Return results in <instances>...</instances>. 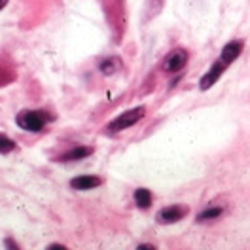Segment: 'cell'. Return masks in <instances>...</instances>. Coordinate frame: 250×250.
<instances>
[{"instance_id": "1", "label": "cell", "mask_w": 250, "mask_h": 250, "mask_svg": "<svg viewBox=\"0 0 250 250\" xmlns=\"http://www.w3.org/2000/svg\"><path fill=\"white\" fill-rule=\"evenodd\" d=\"M51 122H53V116L47 110H21L16 118L17 127L29 133H40Z\"/></svg>"}, {"instance_id": "2", "label": "cell", "mask_w": 250, "mask_h": 250, "mask_svg": "<svg viewBox=\"0 0 250 250\" xmlns=\"http://www.w3.org/2000/svg\"><path fill=\"white\" fill-rule=\"evenodd\" d=\"M146 114V108L144 106H135V108H129L122 112L116 120H112L108 124V131L110 133H120V131H125L129 127H133L135 124H139Z\"/></svg>"}, {"instance_id": "3", "label": "cell", "mask_w": 250, "mask_h": 250, "mask_svg": "<svg viewBox=\"0 0 250 250\" xmlns=\"http://www.w3.org/2000/svg\"><path fill=\"white\" fill-rule=\"evenodd\" d=\"M188 59H189V55H188L186 49H184V47H176V49H172V51L167 53V57H165V61H163V70H165L167 74L180 72L188 64Z\"/></svg>"}, {"instance_id": "4", "label": "cell", "mask_w": 250, "mask_h": 250, "mask_svg": "<svg viewBox=\"0 0 250 250\" xmlns=\"http://www.w3.org/2000/svg\"><path fill=\"white\" fill-rule=\"evenodd\" d=\"M188 212L189 210H188V207H184V205H169V207H165V208H161L157 212L156 220L159 224L169 226V224H176V222H180L182 218H186Z\"/></svg>"}, {"instance_id": "5", "label": "cell", "mask_w": 250, "mask_h": 250, "mask_svg": "<svg viewBox=\"0 0 250 250\" xmlns=\"http://www.w3.org/2000/svg\"><path fill=\"white\" fill-rule=\"evenodd\" d=\"M228 66H229V64L224 61V59L214 61L212 62V66H210V68L203 74V78H201V82H199V87H201L203 91L210 89V87H212V85L222 78V74L226 72V68H228Z\"/></svg>"}, {"instance_id": "6", "label": "cell", "mask_w": 250, "mask_h": 250, "mask_svg": "<svg viewBox=\"0 0 250 250\" xmlns=\"http://www.w3.org/2000/svg\"><path fill=\"white\" fill-rule=\"evenodd\" d=\"M103 184V178L95 176V174H82L70 180V188L78 189V191H87V189H95Z\"/></svg>"}, {"instance_id": "7", "label": "cell", "mask_w": 250, "mask_h": 250, "mask_svg": "<svg viewBox=\"0 0 250 250\" xmlns=\"http://www.w3.org/2000/svg\"><path fill=\"white\" fill-rule=\"evenodd\" d=\"M243 42L241 40H231V42H228L226 46L222 47V53H220V59H224V61L228 62V64H231L233 61L239 59V55L243 53Z\"/></svg>"}, {"instance_id": "8", "label": "cell", "mask_w": 250, "mask_h": 250, "mask_svg": "<svg viewBox=\"0 0 250 250\" xmlns=\"http://www.w3.org/2000/svg\"><path fill=\"white\" fill-rule=\"evenodd\" d=\"M122 66H124V62H122V59H120L118 55H110V57H106V59H103V61L99 62V72H101L103 76H112V74H116Z\"/></svg>"}, {"instance_id": "9", "label": "cell", "mask_w": 250, "mask_h": 250, "mask_svg": "<svg viewBox=\"0 0 250 250\" xmlns=\"http://www.w3.org/2000/svg\"><path fill=\"white\" fill-rule=\"evenodd\" d=\"M93 154V148L91 146H74L72 150L64 152L61 156V161L68 163V161H80V159H87V157Z\"/></svg>"}, {"instance_id": "10", "label": "cell", "mask_w": 250, "mask_h": 250, "mask_svg": "<svg viewBox=\"0 0 250 250\" xmlns=\"http://www.w3.org/2000/svg\"><path fill=\"white\" fill-rule=\"evenodd\" d=\"M224 210H226V207L220 203H212L208 205V207H205L203 210L197 214V222H210V220H218L222 214H224Z\"/></svg>"}, {"instance_id": "11", "label": "cell", "mask_w": 250, "mask_h": 250, "mask_svg": "<svg viewBox=\"0 0 250 250\" xmlns=\"http://www.w3.org/2000/svg\"><path fill=\"white\" fill-rule=\"evenodd\" d=\"M152 201H154V197H152V191H150V189L139 188V189L135 191V203H137L139 208H142V210L150 208V207H152Z\"/></svg>"}, {"instance_id": "12", "label": "cell", "mask_w": 250, "mask_h": 250, "mask_svg": "<svg viewBox=\"0 0 250 250\" xmlns=\"http://www.w3.org/2000/svg\"><path fill=\"white\" fill-rule=\"evenodd\" d=\"M14 78H16L14 70H12L10 66H6V64H2V62H0V87H2V85L12 83V80Z\"/></svg>"}, {"instance_id": "13", "label": "cell", "mask_w": 250, "mask_h": 250, "mask_svg": "<svg viewBox=\"0 0 250 250\" xmlns=\"http://www.w3.org/2000/svg\"><path fill=\"white\" fill-rule=\"evenodd\" d=\"M16 150V142L12 141L10 137H6V135H0V154H10V152H14Z\"/></svg>"}, {"instance_id": "14", "label": "cell", "mask_w": 250, "mask_h": 250, "mask_svg": "<svg viewBox=\"0 0 250 250\" xmlns=\"http://www.w3.org/2000/svg\"><path fill=\"white\" fill-rule=\"evenodd\" d=\"M146 8L150 10V14H148V19H150V17L157 16V14L161 12V8H163V0H148Z\"/></svg>"}, {"instance_id": "15", "label": "cell", "mask_w": 250, "mask_h": 250, "mask_svg": "<svg viewBox=\"0 0 250 250\" xmlns=\"http://www.w3.org/2000/svg\"><path fill=\"white\" fill-rule=\"evenodd\" d=\"M4 245H6L8 249H19V247H17V245L14 243V241H12V239H6V241H4Z\"/></svg>"}, {"instance_id": "16", "label": "cell", "mask_w": 250, "mask_h": 250, "mask_svg": "<svg viewBox=\"0 0 250 250\" xmlns=\"http://www.w3.org/2000/svg\"><path fill=\"white\" fill-rule=\"evenodd\" d=\"M139 249H141V250H146V249H148V250H154L156 247H154V245H139Z\"/></svg>"}, {"instance_id": "17", "label": "cell", "mask_w": 250, "mask_h": 250, "mask_svg": "<svg viewBox=\"0 0 250 250\" xmlns=\"http://www.w3.org/2000/svg\"><path fill=\"white\" fill-rule=\"evenodd\" d=\"M6 4H8V0H0V12L6 8Z\"/></svg>"}, {"instance_id": "18", "label": "cell", "mask_w": 250, "mask_h": 250, "mask_svg": "<svg viewBox=\"0 0 250 250\" xmlns=\"http://www.w3.org/2000/svg\"><path fill=\"white\" fill-rule=\"evenodd\" d=\"M47 249H64V245H49Z\"/></svg>"}]
</instances>
